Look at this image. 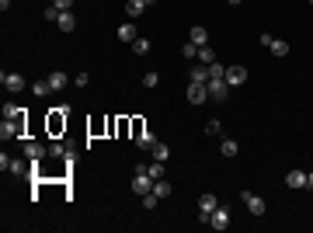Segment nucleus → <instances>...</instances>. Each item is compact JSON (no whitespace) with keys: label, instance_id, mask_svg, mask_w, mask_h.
I'll return each mask as SVG.
<instances>
[{"label":"nucleus","instance_id":"1","mask_svg":"<svg viewBox=\"0 0 313 233\" xmlns=\"http://www.w3.org/2000/svg\"><path fill=\"white\" fill-rule=\"evenodd\" d=\"M21 153H25V160H42L46 153H49V146L35 143V139H25V143H21Z\"/></svg>","mask_w":313,"mask_h":233},{"label":"nucleus","instance_id":"2","mask_svg":"<svg viewBox=\"0 0 313 233\" xmlns=\"http://www.w3.org/2000/svg\"><path fill=\"white\" fill-rule=\"evenodd\" d=\"M240 199H244V206H247V212H251V216H264V209H268V206H264V199H261V195H254V191H240Z\"/></svg>","mask_w":313,"mask_h":233},{"label":"nucleus","instance_id":"3","mask_svg":"<svg viewBox=\"0 0 313 233\" xmlns=\"http://www.w3.org/2000/svg\"><path fill=\"white\" fill-rule=\"evenodd\" d=\"M219 209V199L216 195H202V202H199V219L202 223H209V216Z\"/></svg>","mask_w":313,"mask_h":233},{"label":"nucleus","instance_id":"4","mask_svg":"<svg viewBox=\"0 0 313 233\" xmlns=\"http://www.w3.org/2000/svg\"><path fill=\"white\" fill-rule=\"evenodd\" d=\"M223 80H226L230 87H240V84H247V66H230Z\"/></svg>","mask_w":313,"mask_h":233},{"label":"nucleus","instance_id":"5","mask_svg":"<svg viewBox=\"0 0 313 233\" xmlns=\"http://www.w3.org/2000/svg\"><path fill=\"white\" fill-rule=\"evenodd\" d=\"M188 101H191V104H206V101H209V87L191 80V84H188Z\"/></svg>","mask_w":313,"mask_h":233},{"label":"nucleus","instance_id":"6","mask_svg":"<svg viewBox=\"0 0 313 233\" xmlns=\"http://www.w3.org/2000/svg\"><path fill=\"white\" fill-rule=\"evenodd\" d=\"M0 80H4V87H7L11 94H18V91H25V87H28V80H25L21 73H4Z\"/></svg>","mask_w":313,"mask_h":233},{"label":"nucleus","instance_id":"7","mask_svg":"<svg viewBox=\"0 0 313 233\" xmlns=\"http://www.w3.org/2000/svg\"><path fill=\"white\" fill-rule=\"evenodd\" d=\"M206 87H209V98H212V101H226V91H230V84L223 80V77H219V80H209Z\"/></svg>","mask_w":313,"mask_h":233},{"label":"nucleus","instance_id":"8","mask_svg":"<svg viewBox=\"0 0 313 233\" xmlns=\"http://www.w3.org/2000/svg\"><path fill=\"white\" fill-rule=\"evenodd\" d=\"M209 226H212V230H226V226H230V212H226V209L219 206V209H216V212L209 216Z\"/></svg>","mask_w":313,"mask_h":233},{"label":"nucleus","instance_id":"9","mask_svg":"<svg viewBox=\"0 0 313 233\" xmlns=\"http://www.w3.org/2000/svg\"><path fill=\"white\" fill-rule=\"evenodd\" d=\"M188 77H191L195 84H209V66L206 63H191V73Z\"/></svg>","mask_w":313,"mask_h":233},{"label":"nucleus","instance_id":"10","mask_svg":"<svg viewBox=\"0 0 313 233\" xmlns=\"http://www.w3.org/2000/svg\"><path fill=\"white\" fill-rule=\"evenodd\" d=\"M188 42H195L199 49H202V46H209V31H206L202 25H199V28H191V31H188Z\"/></svg>","mask_w":313,"mask_h":233},{"label":"nucleus","instance_id":"11","mask_svg":"<svg viewBox=\"0 0 313 233\" xmlns=\"http://www.w3.org/2000/svg\"><path fill=\"white\" fill-rule=\"evenodd\" d=\"M14 136H21V126L14 119H4V126H0V139H14Z\"/></svg>","mask_w":313,"mask_h":233},{"label":"nucleus","instance_id":"12","mask_svg":"<svg viewBox=\"0 0 313 233\" xmlns=\"http://www.w3.org/2000/svg\"><path fill=\"white\" fill-rule=\"evenodd\" d=\"M286 184L289 188H306V171H289L286 174Z\"/></svg>","mask_w":313,"mask_h":233},{"label":"nucleus","instance_id":"13","mask_svg":"<svg viewBox=\"0 0 313 233\" xmlns=\"http://www.w3.org/2000/svg\"><path fill=\"white\" fill-rule=\"evenodd\" d=\"M146 7H150V0H129V4H126V14H129V18H139Z\"/></svg>","mask_w":313,"mask_h":233},{"label":"nucleus","instance_id":"14","mask_svg":"<svg viewBox=\"0 0 313 233\" xmlns=\"http://www.w3.org/2000/svg\"><path fill=\"white\" fill-rule=\"evenodd\" d=\"M150 153H153V160H167V157H171V146H167V143H160V139H156V143L150 146Z\"/></svg>","mask_w":313,"mask_h":233},{"label":"nucleus","instance_id":"15","mask_svg":"<svg viewBox=\"0 0 313 233\" xmlns=\"http://www.w3.org/2000/svg\"><path fill=\"white\" fill-rule=\"evenodd\" d=\"M119 38H122V42H136V38H139V35H136V25H132V21L119 25Z\"/></svg>","mask_w":313,"mask_h":233},{"label":"nucleus","instance_id":"16","mask_svg":"<svg viewBox=\"0 0 313 233\" xmlns=\"http://www.w3.org/2000/svg\"><path fill=\"white\" fill-rule=\"evenodd\" d=\"M56 28H63V31H73V28H77V18H73V11H63V14H59V21H56Z\"/></svg>","mask_w":313,"mask_h":233},{"label":"nucleus","instance_id":"17","mask_svg":"<svg viewBox=\"0 0 313 233\" xmlns=\"http://www.w3.org/2000/svg\"><path fill=\"white\" fill-rule=\"evenodd\" d=\"M49 84H52V91H63L70 80H66V73H63V70H52V73H49Z\"/></svg>","mask_w":313,"mask_h":233},{"label":"nucleus","instance_id":"18","mask_svg":"<svg viewBox=\"0 0 313 233\" xmlns=\"http://www.w3.org/2000/svg\"><path fill=\"white\" fill-rule=\"evenodd\" d=\"M199 63L212 66V63H216V49H212V46H202V49H199Z\"/></svg>","mask_w":313,"mask_h":233},{"label":"nucleus","instance_id":"19","mask_svg":"<svg viewBox=\"0 0 313 233\" xmlns=\"http://www.w3.org/2000/svg\"><path fill=\"white\" fill-rule=\"evenodd\" d=\"M219 150H223V157H237V153H240V146L233 143V139H223V143H219Z\"/></svg>","mask_w":313,"mask_h":233},{"label":"nucleus","instance_id":"20","mask_svg":"<svg viewBox=\"0 0 313 233\" xmlns=\"http://www.w3.org/2000/svg\"><path fill=\"white\" fill-rule=\"evenodd\" d=\"M153 191H156V195H160V199H167V195H171V181H167V178L153 181Z\"/></svg>","mask_w":313,"mask_h":233},{"label":"nucleus","instance_id":"21","mask_svg":"<svg viewBox=\"0 0 313 233\" xmlns=\"http://www.w3.org/2000/svg\"><path fill=\"white\" fill-rule=\"evenodd\" d=\"M31 91H35V98H46V94L52 91V84H49V80H35V84H31Z\"/></svg>","mask_w":313,"mask_h":233},{"label":"nucleus","instance_id":"22","mask_svg":"<svg viewBox=\"0 0 313 233\" xmlns=\"http://www.w3.org/2000/svg\"><path fill=\"white\" fill-rule=\"evenodd\" d=\"M153 143H156V136H153L150 129H146L143 136H136V146H139V150H146V146H153Z\"/></svg>","mask_w":313,"mask_h":233},{"label":"nucleus","instance_id":"23","mask_svg":"<svg viewBox=\"0 0 313 233\" xmlns=\"http://www.w3.org/2000/svg\"><path fill=\"white\" fill-rule=\"evenodd\" d=\"M132 52H136V56H146V52H150V38H136V42H132Z\"/></svg>","mask_w":313,"mask_h":233},{"label":"nucleus","instance_id":"24","mask_svg":"<svg viewBox=\"0 0 313 233\" xmlns=\"http://www.w3.org/2000/svg\"><path fill=\"white\" fill-rule=\"evenodd\" d=\"M21 115H25V108H18V104H7V108H4V119H14V122H18Z\"/></svg>","mask_w":313,"mask_h":233},{"label":"nucleus","instance_id":"25","mask_svg":"<svg viewBox=\"0 0 313 233\" xmlns=\"http://www.w3.org/2000/svg\"><path fill=\"white\" fill-rule=\"evenodd\" d=\"M181 56H184V59H199V46H195V42H184Z\"/></svg>","mask_w":313,"mask_h":233},{"label":"nucleus","instance_id":"26","mask_svg":"<svg viewBox=\"0 0 313 233\" xmlns=\"http://www.w3.org/2000/svg\"><path fill=\"white\" fill-rule=\"evenodd\" d=\"M271 52L275 56H289V46L282 42V38H275V42H271Z\"/></svg>","mask_w":313,"mask_h":233},{"label":"nucleus","instance_id":"27","mask_svg":"<svg viewBox=\"0 0 313 233\" xmlns=\"http://www.w3.org/2000/svg\"><path fill=\"white\" fill-rule=\"evenodd\" d=\"M66 153H70V150H66L63 143H49V157H66Z\"/></svg>","mask_w":313,"mask_h":233},{"label":"nucleus","instance_id":"28","mask_svg":"<svg viewBox=\"0 0 313 233\" xmlns=\"http://www.w3.org/2000/svg\"><path fill=\"white\" fill-rule=\"evenodd\" d=\"M143 84H146V87H156V84H160V73H156V70H150V73L143 77Z\"/></svg>","mask_w":313,"mask_h":233},{"label":"nucleus","instance_id":"29","mask_svg":"<svg viewBox=\"0 0 313 233\" xmlns=\"http://www.w3.org/2000/svg\"><path fill=\"white\" fill-rule=\"evenodd\" d=\"M206 132H209V136H219V132H223V126H219V122H216V119H212V122H209V126H206Z\"/></svg>","mask_w":313,"mask_h":233},{"label":"nucleus","instance_id":"30","mask_svg":"<svg viewBox=\"0 0 313 233\" xmlns=\"http://www.w3.org/2000/svg\"><path fill=\"white\" fill-rule=\"evenodd\" d=\"M87 84H91V77H87V73H80V77L73 80V87H87Z\"/></svg>","mask_w":313,"mask_h":233},{"label":"nucleus","instance_id":"31","mask_svg":"<svg viewBox=\"0 0 313 233\" xmlns=\"http://www.w3.org/2000/svg\"><path fill=\"white\" fill-rule=\"evenodd\" d=\"M52 4H56V7H59V11H70V7H73V4H77V0H52Z\"/></svg>","mask_w":313,"mask_h":233},{"label":"nucleus","instance_id":"32","mask_svg":"<svg viewBox=\"0 0 313 233\" xmlns=\"http://www.w3.org/2000/svg\"><path fill=\"white\" fill-rule=\"evenodd\" d=\"M306 188H313V171H310V174H306Z\"/></svg>","mask_w":313,"mask_h":233},{"label":"nucleus","instance_id":"33","mask_svg":"<svg viewBox=\"0 0 313 233\" xmlns=\"http://www.w3.org/2000/svg\"><path fill=\"white\" fill-rule=\"evenodd\" d=\"M230 4H244V0H230Z\"/></svg>","mask_w":313,"mask_h":233},{"label":"nucleus","instance_id":"34","mask_svg":"<svg viewBox=\"0 0 313 233\" xmlns=\"http://www.w3.org/2000/svg\"><path fill=\"white\" fill-rule=\"evenodd\" d=\"M150 4H156V0H150Z\"/></svg>","mask_w":313,"mask_h":233},{"label":"nucleus","instance_id":"35","mask_svg":"<svg viewBox=\"0 0 313 233\" xmlns=\"http://www.w3.org/2000/svg\"><path fill=\"white\" fill-rule=\"evenodd\" d=\"M310 4H313V0H310Z\"/></svg>","mask_w":313,"mask_h":233}]
</instances>
